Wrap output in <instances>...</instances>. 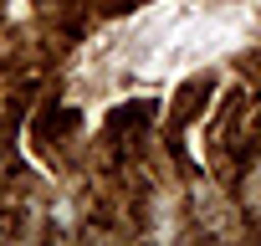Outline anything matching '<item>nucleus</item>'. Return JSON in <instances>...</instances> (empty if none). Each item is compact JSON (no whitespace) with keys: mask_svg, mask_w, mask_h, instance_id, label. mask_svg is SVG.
I'll return each instance as SVG.
<instances>
[]
</instances>
